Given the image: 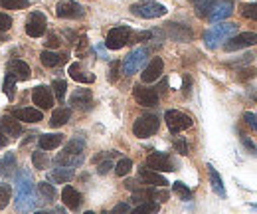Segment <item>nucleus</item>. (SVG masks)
Returning a JSON list of instances; mask_svg holds the SVG:
<instances>
[{"mask_svg":"<svg viewBox=\"0 0 257 214\" xmlns=\"http://www.w3.org/2000/svg\"><path fill=\"white\" fill-rule=\"evenodd\" d=\"M14 184H16V198H14L16 212H32L34 206L38 204V194H36V184H34L32 172L26 170V168H20L16 172V182Z\"/></svg>","mask_w":257,"mask_h":214,"instance_id":"nucleus-1","label":"nucleus"},{"mask_svg":"<svg viewBox=\"0 0 257 214\" xmlns=\"http://www.w3.org/2000/svg\"><path fill=\"white\" fill-rule=\"evenodd\" d=\"M236 30H238L236 24H218V26H212L210 30H206L204 34L206 46L210 50L218 48L222 42H228L232 36H236Z\"/></svg>","mask_w":257,"mask_h":214,"instance_id":"nucleus-2","label":"nucleus"},{"mask_svg":"<svg viewBox=\"0 0 257 214\" xmlns=\"http://www.w3.org/2000/svg\"><path fill=\"white\" fill-rule=\"evenodd\" d=\"M158 127H160V119L153 113H147V115H141L133 123V133L141 139H147V137H151L158 131Z\"/></svg>","mask_w":257,"mask_h":214,"instance_id":"nucleus-3","label":"nucleus"},{"mask_svg":"<svg viewBox=\"0 0 257 214\" xmlns=\"http://www.w3.org/2000/svg\"><path fill=\"white\" fill-rule=\"evenodd\" d=\"M131 12L135 16H141V18H160V16L166 14V6L158 4V2H153V0H145V2L133 4Z\"/></svg>","mask_w":257,"mask_h":214,"instance_id":"nucleus-4","label":"nucleus"},{"mask_svg":"<svg viewBox=\"0 0 257 214\" xmlns=\"http://www.w3.org/2000/svg\"><path fill=\"white\" fill-rule=\"evenodd\" d=\"M147 58H149V50H147V48H137V50H133V52L125 58V62H123V74H125V76L137 74V72L145 66Z\"/></svg>","mask_w":257,"mask_h":214,"instance_id":"nucleus-5","label":"nucleus"},{"mask_svg":"<svg viewBox=\"0 0 257 214\" xmlns=\"http://www.w3.org/2000/svg\"><path fill=\"white\" fill-rule=\"evenodd\" d=\"M131 40V28L129 26H117L113 30H109L107 38H105V46L109 50H121L125 44H129Z\"/></svg>","mask_w":257,"mask_h":214,"instance_id":"nucleus-6","label":"nucleus"},{"mask_svg":"<svg viewBox=\"0 0 257 214\" xmlns=\"http://www.w3.org/2000/svg\"><path fill=\"white\" fill-rule=\"evenodd\" d=\"M164 121H166L168 129H170L172 133H180V131H184V129L192 127V119H190L186 113L176 111V109L166 111V113H164Z\"/></svg>","mask_w":257,"mask_h":214,"instance_id":"nucleus-7","label":"nucleus"},{"mask_svg":"<svg viewBox=\"0 0 257 214\" xmlns=\"http://www.w3.org/2000/svg\"><path fill=\"white\" fill-rule=\"evenodd\" d=\"M256 44H257L256 32H242V34L232 36V38L224 44V50H226V52H236V50L250 48V46H256Z\"/></svg>","mask_w":257,"mask_h":214,"instance_id":"nucleus-8","label":"nucleus"},{"mask_svg":"<svg viewBox=\"0 0 257 214\" xmlns=\"http://www.w3.org/2000/svg\"><path fill=\"white\" fill-rule=\"evenodd\" d=\"M46 26H48L46 16L42 12H32L30 18H28V22H26V34L30 38H40V36H44Z\"/></svg>","mask_w":257,"mask_h":214,"instance_id":"nucleus-9","label":"nucleus"},{"mask_svg":"<svg viewBox=\"0 0 257 214\" xmlns=\"http://www.w3.org/2000/svg\"><path fill=\"white\" fill-rule=\"evenodd\" d=\"M232 12H234L232 0H216V2L212 4L210 12H208V18H210L212 22H222V20H226L228 16H232Z\"/></svg>","mask_w":257,"mask_h":214,"instance_id":"nucleus-10","label":"nucleus"},{"mask_svg":"<svg viewBox=\"0 0 257 214\" xmlns=\"http://www.w3.org/2000/svg\"><path fill=\"white\" fill-rule=\"evenodd\" d=\"M55 14L59 18H73L75 20V18H81L85 14V10H83L81 4H77L73 0H63V2H59L55 6Z\"/></svg>","mask_w":257,"mask_h":214,"instance_id":"nucleus-11","label":"nucleus"},{"mask_svg":"<svg viewBox=\"0 0 257 214\" xmlns=\"http://www.w3.org/2000/svg\"><path fill=\"white\" fill-rule=\"evenodd\" d=\"M133 96H135L137 104L143 107H154L158 104V94L151 88H145V86H135Z\"/></svg>","mask_w":257,"mask_h":214,"instance_id":"nucleus-12","label":"nucleus"},{"mask_svg":"<svg viewBox=\"0 0 257 214\" xmlns=\"http://www.w3.org/2000/svg\"><path fill=\"white\" fill-rule=\"evenodd\" d=\"M147 164L149 168L154 170V172H168V170H174V164L170 157L166 153H153L149 159H147Z\"/></svg>","mask_w":257,"mask_h":214,"instance_id":"nucleus-13","label":"nucleus"},{"mask_svg":"<svg viewBox=\"0 0 257 214\" xmlns=\"http://www.w3.org/2000/svg\"><path fill=\"white\" fill-rule=\"evenodd\" d=\"M32 102H34V106H38L40 109H50L53 106V94H51L50 88L38 86L32 92Z\"/></svg>","mask_w":257,"mask_h":214,"instance_id":"nucleus-14","label":"nucleus"},{"mask_svg":"<svg viewBox=\"0 0 257 214\" xmlns=\"http://www.w3.org/2000/svg\"><path fill=\"white\" fill-rule=\"evenodd\" d=\"M162 70H164V62H162L160 58H153L151 64L145 68L141 80H143L145 84H153V82H156V80L162 76Z\"/></svg>","mask_w":257,"mask_h":214,"instance_id":"nucleus-15","label":"nucleus"},{"mask_svg":"<svg viewBox=\"0 0 257 214\" xmlns=\"http://www.w3.org/2000/svg\"><path fill=\"white\" fill-rule=\"evenodd\" d=\"M0 131L6 137H20L22 135V125L12 115H2V119H0Z\"/></svg>","mask_w":257,"mask_h":214,"instance_id":"nucleus-16","label":"nucleus"},{"mask_svg":"<svg viewBox=\"0 0 257 214\" xmlns=\"http://www.w3.org/2000/svg\"><path fill=\"white\" fill-rule=\"evenodd\" d=\"M12 117L24 123H40L42 121V111L36 107H26V109H14Z\"/></svg>","mask_w":257,"mask_h":214,"instance_id":"nucleus-17","label":"nucleus"},{"mask_svg":"<svg viewBox=\"0 0 257 214\" xmlns=\"http://www.w3.org/2000/svg\"><path fill=\"white\" fill-rule=\"evenodd\" d=\"M8 74H12L16 80L26 82V80H30L32 70H30V66H28L26 62H22V60H12V62L8 64Z\"/></svg>","mask_w":257,"mask_h":214,"instance_id":"nucleus-18","label":"nucleus"},{"mask_svg":"<svg viewBox=\"0 0 257 214\" xmlns=\"http://www.w3.org/2000/svg\"><path fill=\"white\" fill-rule=\"evenodd\" d=\"M61 200H63V204H65L67 208L77 210V208L81 206L83 196H81V192H77L73 186H65V188H63V192H61Z\"/></svg>","mask_w":257,"mask_h":214,"instance_id":"nucleus-19","label":"nucleus"},{"mask_svg":"<svg viewBox=\"0 0 257 214\" xmlns=\"http://www.w3.org/2000/svg\"><path fill=\"white\" fill-rule=\"evenodd\" d=\"M61 143H63L61 133H46V135H40V139H38V145L42 151H51V149L59 147Z\"/></svg>","mask_w":257,"mask_h":214,"instance_id":"nucleus-20","label":"nucleus"},{"mask_svg":"<svg viewBox=\"0 0 257 214\" xmlns=\"http://www.w3.org/2000/svg\"><path fill=\"white\" fill-rule=\"evenodd\" d=\"M139 178H141L143 182H147V184H154V186H166V184H168V180H166L162 174L154 172L151 168H141V170H139Z\"/></svg>","mask_w":257,"mask_h":214,"instance_id":"nucleus-21","label":"nucleus"},{"mask_svg":"<svg viewBox=\"0 0 257 214\" xmlns=\"http://www.w3.org/2000/svg\"><path fill=\"white\" fill-rule=\"evenodd\" d=\"M69 106L77 107V109H87V107L91 106V92L89 90H77L71 96Z\"/></svg>","mask_w":257,"mask_h":214,"instance_id":"nucleus-22","label":"nucleus"},{"mask_svg":"<svg viewBox=\"0 0 257 214\" xmlns=\"http://www.w3.org/2000/svg\"><path fill=\"white\" fill-rule=\"evenodd\" d=\"M40 60H42V64L46 68H57V66L65 64L67 56L65 54H55V52H50V50H44V52L40 54Z\"/></svg>","mask_w":257,"mask_h":214,"instance_id":"nucleus-23","label":"nucleus"},{"mask_svg":"<svg viewBox=\"0 0 257 214\" xmlns=\"http://www.w3.org/2000/svg\"><path fill=\"white\" fill-rule=\"evenodd\" d=\"M69 76H71V80H75L79 84H93L95 82V76L89 74V72H83L79 64H71L69 66Z\"/></svg>","mask_w":257,"mask_h":214,"instance_id":"nucleus-24","label":"nucleus"},{"mask_svg":"<svg viewBox=\"0 0 257 214\" xmlns=\"http://www.w3.org/2000/svg\"><path fill=\"white\" fill-rule=\"evenodd\" d=\"M73 174H75V170H73L71 166H59V168L51 170L50 178L55 180V182H69V180L73 178Z\"/></svg>","mask_w":257,"mask_h":214,"instance_id":"nucleus-25","label":"nucleus"},{"mask_svg":"<svg viewBox=\"0 0 257 214\" xmlns=\"http://www.w3.org/2000/svg\"><path fill=\"white\" fill-rule=\"evenodd\" d=\"M69 117H71V111H69L67 107H59V109H55V111L51 113L50 125L51 127H61V125H65V123L69 121Z\"/></svg>","mask_w":257,"mask_h":214,"instance_id":"nucleus-26","label":"nucleus"},{"mask_svg":"<svg viewBox=\"0 0 257 214\" xmlns=\"http://www.w3.org/2000/svg\"><path fill=\"white\" fill-rule=\"evenodd\" d=\"M208 172H210V182H212L214 192H216V194H220V196H226V188H224V182H222V178H220L218 170H216L212 164H208Z\"/></svg>","mask_w":257,"mask_h":214,"instance_id":"nucleus-27","label":"nucleus"},{"mask_svg":"<svg viewBox=\"0 0 257 214\" xmlns=\"http://www.w3.org/2000/svg\"><path fill=\"white\" fill-rule=\"evenodd\" d=\"M14 168H16V155L14 153H6L2 157V160H0V174L8 176V174L14 172Z\"/></svg>","mask_w":257,"mask_h":214,"instance_id":"nucleus-28","label":"nucleus"},{"mask_svg":"<svg viewBox=\"0 0 257 214\" xmlns=\"http://www.w3.org/2000/svg\"><path fill=\"white\" fill-rule=\"evenodd\" d=\"M38 192H40V200L42 202H53V198H55V188L51 186L50 182H40L38 184Z\"/></svg>","mask_w":257,"mask_h":214,"instance_id":"nucleus-29","label":"nucleus"},{"mask_svg":"<svg viewBox=\"0 0 257 214\" xmlns=\"http://www.w3.org/2000/svg\"><path fill=\"white\" fill-rule=\"evenodd\" d=\"M83 147H85L83 139H73L71 143H67V147L63 149V153L65 155H71V157H83L81 155L83 153Z\"/></svg>","mask_w":257,"mask_h":214,"instance_id":"nucleus-30","label":"nucleus"},{"mask_svg":"<svg viewBox=\"0 0 257 214\" xmlns=\"http://www.w3.org/2000/svg\"><path fill=\"white\" fill-rule=\"evenodd\" d=\"M160 210V206H158V202H154V200H147V202H141L135 210L131 214H158Z\"/></svg>","mask_w":257,"mask_h":214,"instance_id":"nucleus-31","label":"nucleus"},{"mask_svg":"<svg viewBox=\"0 0 257 214\" xmlns=\"http://www.w3.org/2000/svg\"><path fill=\"white\" fill-rule=\"evenodd\" d=\"M0 6L4 10H22L30 6V0H0Z\"/></svg>","mask_w":257,"mask_h":214,"instance_id":"nucleus-32","label":"nucleus"},{"mask_svg":"<svg viewBox=\"0 0 257 214\" xmlns=\"http://www.w3.org/2000/svg\"><path fill=\"white\" fill-rule=\"evenodd\" d=\"M14 88H16V78L12 74H6L4 84H2V92L8 96V100H14Z\"/></svg>","mask_w":257,"mask_h":214,"instance_id":"nucleus-33","label":"nucleus"},{"mask_svg":"<svg viewBox=\"0 0 257 214\" xmlns=\"http://www.w3.org/2000/svg\"><path fill=\"white\" fill-rule=\"evenodd\" d=\"M65 92H67V84H65L63 80H53V84H51V94H55V98H57L59 102L65 100Z\"/></svg>","mask_w":257,"mask_h":214,"instance_id":"nucleus-34","label":"nucleus"},{"mask_svg":"<svg viewBox=\"0 0 257 214\" xmlns=\"http://www.w3.org/2000/svg\"><path fill=\"white\" fill-rule=\"evenodd\" d=\"M172 190H174V192H176V194H178L182 200H190V198H192V190H190V188H188L184 182H180V180L172 184Z\"/></svg>","mask_w":257,"mask_h":214,"instance_id":"nucleus-35","label":"nucleus"},{"mask_svg":"<svg viewBox=\"0 0 257 214\" xmlns=\"http://www.w3.org/2000/svg\"><path fill=\"white\" fill-rule=\"evenodd\" d=\"M131 168H133V160L131 159H121L117 164H115V172H117V176H125V174H129V172H131Z\"/></svg>","mask_w":257,"mask_h":214,"instance_id":"nucleus-36","label":"nucleus"},{"mask_svg":"<svg viewBox=\"0 0 257 214\" xmlns=\"http://www.w3.org/2000/svg\"><path fill=\"white\" fill-rule=\"evenodd\" d=\"M214 2H216V0H194L196 14H198V16H208V12H210V8H212Z\"/></svg>","mask_w":257,"mask_h":214,"instance_id":"nucleus-37","label":"nucleus"},{"mask_svg":"<svg viewBox=\"0 0 257 214\" xmlns=\"http://www.w3.org/2000/svg\"><path fill=\"white\" fill-rule=\"evenodd\" d=\"M10 194H12V188H10L8 184L0 182V210L8 206V202H10Z\"/></svg>","mask_w":257,"mask_h":214,"instance_id":"nucleus-38","label":"nucleus"},{"mask_svg":"<svg viewBox=\"0 0 257 214\" xmlns=\"http://www.w3.org/2000/svg\"><path fill=\"white\" fill-rule=\"evenodd\" d=\"M242 16L250 18V20H257V2L256 4H244L242 6Z\"/></svg>","mask_w":257,"mask_h":214,"instance_id":"nucleus-39","label":"nucleus"},{"mask_svg":"<svg viewBox=\"0 0 257 214\" xmlns=\"http://www.w3.org/2000/svg\"><path fill=\"white\" fill-rule=\"evenodd\" d=\"M32 162H34V166H36V168H46V164H48V157H46V153L36 151V153H32Z\"/></svg>","mask_w":257,"mask_h":214,"instance_id":"nucleus-40","label":"nucleus"},{"mask_svg":"<svg viewBox=\"0 0 257 214\" xmlns=\"http://www.w3.org/2000/svg\"><path fill=\"white\" fill-rule=\"evenodd\" d=\"M10 28H12V18L8 14H2L0 12V32H6Z\"/></svg>","mask_w":257,"mask_h":214,"instance_id":"nucleus-41","label":"nucleus"},{"mask_svg":"<svg viewBox=\"0 0 257 214\" xmlns=\"http://www.w3.org/2000/svg\"><path fill=\"white\" fill-rule=\"evenodd\" d=\"M244 121H246L250 127H254V129L257 131V115H256V113H252V111H246V113H244Z\"/></svg>","mask_w":257,"mask_h":214,"instance_id":"nucleus-42","label":"nucleus"},{"mask_svg":"<svg viewBox=\"0 0 257 214\" xmlns=\"http://www.w3.org/2000/svg\"><path fill=\"white\" fill-rule=\"evenodd\" d=\"M111 214H129V204H127V202H119V204L111 210Z\"/></svg>","mask_w":257,"mask_h":214,"instance_id":"nucleus-43","label":"nucleus"},{"mask_svg":"<svg viewBox=\"0 0 257 214\" xmlns=\"http://www.w3.org/2000/svg\"><path fill=\"white\" fill-rule=\"evenodd\" d=\"M111 168H113V162H111V160H103L101 164L97 166V172H99V174H107Z\"/></svg>","mask_w":257,"mask_h":214,"instance_id":"nucleus-44","label":"nucleus"},{"mask_svg":"<svg viewBox=\"0 0 257 214\" xmlns=\"http://www.w3.org/2000/svg\"><path fill=\"white\" fill-rule=\"evenodd\" d=\"M174 147L178 149V153H182V155H188V145H186L182 139H176V141H174Z\"/></svg>","mask_w":257,"mask_h":214,"instance_id":"nucleus-45","label":"nucleus"},{"mask_svg":"<svg viewBox=\"0 0 257 214\" xmlns=\"http://www.w3.org/2000/svg\"><path fill=\"white\" fill-rule=\"evenodd\" d=\"M153 198L154 200L164 202V200H168V192H166V190H153Z\"/></svg>","mask_w":257,"mask_h":214,"instance_id":"nucleus-46","label":"nucleus"},{"mask_svg":"<svg viewBox=\"0 0 257 214\" xmlns=\"http://www.w3.org/2000/svg\"><path fill=\"white\" fill-rule=\"evenodd\" d=\"M117 70H119V62H111V70H109V80L111 82L117 80Z\"/></svg>","mask_w":257,"mask_h":214,"instance_id":"nucleus-47","label":"nucleus"},{"mask_svg":"<svg viewBox=\"0 0 257 214\" xmlns=\"http://www.w3.org/2000/svg\"><path fill=\"white\" fill-rule=\"evenodd\" d=\"M242 143H244V145H246V147H248V149H250L254 155H257V147L254 145V141H250L246 135H242Z\"/></svg>","mask_w":257,"mask_h":214,"instance_id":"nucleus-48","label":"nucleus"},{"mask_svg":"<svg viewBox=\"0 0 257 214\" xmlns=\"http://www.w3.org/2000/svg\"><path fill=\"white\" fill-rule=\"evenodd\" d=\"M46 44H48L50 48H57V46H59V38H57L55 34H50V36H48V42H46Z\"/></svg>","mask_w":257,"mask_h":214,"instance_id":"nucleus-49","label":"nucleus"},{"mask_svg":"<svg viewBox=\"0 0 257 214\" xmlns=\"http://www.w3.org/2000/svg\"><path fill=\"white\" fill-rule=\"evenodd\" d=\"M6 143H8V137H6V135H4L2 131H0V147H4Z\"/></svg>","mask_w":257,"mask_h":214,"instance_id":"nucleus-50","label":"nucleus"},{"mask_svg":"<svg viewBox=\"0 0 257 214\" xmlns=\"http://www.w3.org/2000/svg\"><path fill=\"white\" fill-rule=\"evenodd\" d=\"M36 214H53V212H50V210H38Z\"/></svg>","mask_w":257,"mask_h":214,"instance_id":"nucleus-51","label":"nucleus"},{"mask_svg":"<svg viewBox=\"0 0 257 214\" xmlns=\"http://www.w3.org/2000/svg\"><path fill=\"white\" fill-rule=\"evenodd\" d=\"M85 214H95V212H91V210H87V212H85Z\"/></svg>","mask_w":257,"mask_h":214,"instance_id":"nucleus-52","label":"nucleus"},{"mask_svg":"<svg viewBox=\"0 0 257 214\" xmlns=\"http://www.w3.org/2000/svg\"><path fill=\"white\" fill-rule=\"evenodd\" d=\"M256 104H257V96H256Z\"/></svg>","mask_w":257,"mask_h":214,"instance_id":"nucleus-53","label":"nucleus"},{"mask_svg":"<svg viewBox=\"0 0 257 214\" xmlns=\"http://www.w3.org/2000/svg\"><path fill=\"white\" fill-rule=\"evenodd\" d=\"M256 208H257V204H256Z\"/></svg>","mask_w":257,"mask_h":214,"instance_id":"nucleus-54","label":"nucleus"}]
</instances>
